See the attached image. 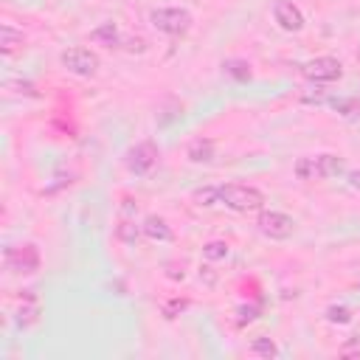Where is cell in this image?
<instances>
[{
    "mask_svg": "<svg viewBox=\"0 0 360 360\" xmlns=\"http://www.w3.org/2000/svg\"><path fill=\"white\" fill-rule=\"evenodd\" d=\"M298 180H329L346 172V163L340 155L335 152H321V155H309V158H298L292 166Z\"/></svg>",
    "mask_w": 360,
    "mask_h": 360,
    "instance_id": "obj_1",
    "label": "cell"
},
{
    "mask_svg": "<svg viewBox=\"0 0 360 360\" xmlns=\"http://www.w3.org/2000/svg\"><path fill=\"white\" fill-rule=\"evenodd\" d=\"M219 191V202L236 214H250V211H262L264 208V194L256 186L248 183H225L217 186Z\"/></svg>",
    "mask_w": 360,
    "mask_h": 360,
    "instance_id": "obj_2",
    "label": "cell"
},
{
    "mask_svg": "<svg viewBox=\"0 0 360 360\" xmlns=\"http://www.w3.org/2000/svg\"><path fill=\"white\" fill-rule=\"evenodd\" d=\"M149 22L166 34V37H186L191 31V11L188 8H180V6H163V8H152L149 14Z\"/></svg>",
    "mask_w": 360,
    "mask_h": 360,
    "instance_id": "obj_3",
    "label": "cell"
},
{
    "mask_svg": "<svg viewBox=\"0 0 360 360\" xmlns=\"http://www.w3.org/2000/svg\"><path fill=\"white\" fill-rule=\"evenodd\" d=\"M59 62H62V68H65L68 73L82 76V79L96 76V73H98V65H101L98 53H96V51H90V48H82V45L65 48V51L59 53Z\"/></svg>",
    "mask_w": 360,
    "mask_h": 360,
    "instance_id": "obj_4",
    "label": "cell"
},
{
    "mask_svg": "<svg viewBox=\"0 0 360 360\" xmlns=\"http://www.w3.org/2000/svg\"><path fill=\"white\" fill-rule=\"evenodd\" d=\"M3 262H6V270L14 273V276H34L39 270V264H42V256H39L37 245L25 242V245L6 248Z\"/></svg>",
    "mask_w": 360,
    "mask_h": 360,
    "instance_id": "obj_5",
    "label": "cell"
},
{
    "mask_svg": "<svg viewBox=\"0 0 360 360\" xmlns=\"http://www.w3.org/2000/svg\"><path fill=\"white\" fill-rule=\"evenodd\" d=\"M301 76L315 82V84H323V82H338L343 76V65L335 59V56H315L309 62L301 65Z\"/></svg>",
    "mask_w": 360,
    "mask_h": 360,
    "instance_id": "obj_6",
    "label": "cell"
},
{
    "mask_svg": "<svg viewBox=\"0 0 360 360\" xmlns=\"http://www.w3.org/2000/svg\"><path fill=\"white\" fill-rule=\"evenodd\" d=\"M158 158H160V152H158L155 141H138L135 146H129L124 163L132 174H149L158 166Z\"/></svg>",
    "mask_w": 360,
    "mask_h": 360,
    "instance_id": "obj_7",
    "label": "cell"
},
{
    "mask_svg": "<svg viewBox=\"0 0 360 360\" xmlns=\"http://www.w3.org/2000/svg\"><path fill=\"white\" fill-rule=\"evenodd\" d=\"M256 225L267 239H290L295 231V219L284 211H262Z\"/></svg>",
    "mask_w": 360,
    "mask_h": 360,
    "instance_id": "obj_8",
    "label": "cell"
},
{
    "mask_svg": "<svg viewBox=\"0 0 360 360\" xmlns=\"http://www.w3.org/2000/svg\"><path fill=\"white\" fill-rule=\"evenodd\" d=\"M273 20L278 22L281 31H290V34L304 28V11L292 0H276L273 3Z\"/></svg>",
    "mask_w": 360,
    "mask_h": 360,
    "instance_id": "obj_9",
    "label": "cell"
},
{
    "mask_svg": "<svg viewBox=\"0 0 360 360\" xmlns=\"http://www.w3.org/2000/svg\"><path fill=\"white\" fill-rule=\"evenodd\" d=\"M141 231H143V236H146V239H152V242H172V239H174V233H172L169 222H166L163 217H158V214H149V217L143 219Z\"/></svg>",
    "mask_w": 360,
    "mask_h": 360,
    "instance_id": "obj_10",
    "label": "cell"
},
{
    "mask_svg": "<svg viewBox=\"0 0 360 360\" xmlns=\"http://www.w3.org/2000/svg\"><path fill=\"white\" fill-rule=\"evenodd\" d=\"M22 45H25L22 31H17L11 22H3V28H0V51H3V56H14L17 51H22Z\"/></svg>",
    "mask_w": 360,
    "mask_h": 360,
    "instance_id": "obj_11",
    "label": "cell"
},
{
    "mask_svg": "<svg viewBox=\"0 0 360 360\" xmlns=\"http://www.w3.org/2000/svg\"><path fill=\"white\" fill-rule=\"evenodd\" d=\"M186 158L191 163H211L214 160V141L211 138H194L186 149Z\"/></svg>",
    "mask_w": 360,
    "mask_h": 360,
    "instance_id": "obj_12",
    "label": "cell"
},
{
    "mask_svg": "<svg viewBox=\"0 0 360 360\" xmlns=\"http://www.w3.org/2000/svg\"><path fill=\"white\" fill-rule=\"evenodd\" d=\"M90 39L104 45V48H118L121 45V34H118V25L115 22H101L90 31Z\"/></svg>",
    "mask_w": 360,
    "mask_h": 360,
    "instance_id": "obj_13",
    "label": "cell"
},
{
    "mask_svg": "<svg viewBox=\"0 0 360 360\" xmlns=\"http://www.w3.org/2000/svg\"><path fill=\"white\" fill-rule=\"evenodd\" d=\"M248 349H250V354H256V357H264V360H273V357H278V346H276V340H273V338H253Z\"/></svg>",
    "mask_w": 360,
    "mask_h": 360,
    "instance_id": "obj_14",
    "label": "cell"
},
{
    "mask_svg": "<svg viewBox=\"0 0 360 360\" xmlns=\"http://www.w3.org/2000/svg\"><path fill=\"white\" fill-rule=\"evenodd\" d=\"M222 70L231 79H236V82H248L250 79V62H245V59H225L222 62Z\"/></svg>",
    "mask_w": 360,
    "mask_h": 360,
    "instance_id": "obj_15",
    "label": "cell"
},
{
    "mask_svg": "<svg viewBox=\"0 0 360 360\" xmlns=\"http://www.w3.org/2000/svg\"><path fill=\"white\" fill-rule=\"evenodd\" d=\"M332 107L343 115V118H360V98H354V96H340V98H335L332 101Z\"/></svg>",
    "mask_w": 360,
    "mask_h": 360,
    "instance_id": "obj_16",
    "label": "cell"
},
{
    "mask_svg": "<svg viewBox=\"0 0 360 360\" xmlns=\"http://www.w3.org/2000/svg\"><path fill=\"white\" fill-rule=\"evenodd\" d=\"M228 253H231V245L222 242V239H211V242L202 245V256L208 262H222V259H228Z\"/></svg>",
    "mask_w": 360,
    "mask_h": 360,
    "instance_id": "obj_17",
    "label": "cell"
},
{
    "mask_svg": "<svg viewBox=\"0 0 360 360\" xmlns=\"http://www.w3.org/2000/svg\"><path fill=\"white\" fill-rule=\"evenodd\" d=\"M191 200L197 205H202V208H211V205L219 202V191H217V186H202V188H194Z\"/></svg>",
    "mask_w": 360,
    "mask_h": 360,
    "instance_id": "obj_18",
    "label": "cell"
},
{
    "mask_svg": "<svg viewBox=\"0 0 360 360\" xmlns=\"http://www.w3.org/2000/svg\"><path fill=\"white\" fill-rule=\"evenodd\" d=\"M141 233H143V231H141V228H138L135 222H129V219L118 222V228H115V236H118L121 242H127V245H135Z\"/></svg>",
    "mask_w": 360,
    "mask_h": 360,
    "instance_id": "obj_19",
    "label": "cell"
},
{
    "mask_svg": "<svg viewBox=\"0 0 360 360\" xmlns=\"http://www.w3.org/2000/svg\"><path fill=\"white\" fill-rule=\"evenodd\" d=\"M326 321L335 323V326H346V323H352V309L343 307V304H332L326 309Z\"/></svg>",
    "mask_w": 360,
    "mask_h": 360,
    "instance_id": "obj_20",
    "label": "cell"
},
{
    "mask_svg": "<svg viewBox=\"0 0 360 360\" xmlns=\"http://www.w3.org/2000/svg\"><path fill=\"white\" fill-rule=\"evenodd\" d=\"M186 307H188V298H172V301L163 304V315H166V318H177Z\"/></svg>",
    "mask_w": 360,
    "mask_h": 360,
    "instance_id": "obj_21",
    "label": "cell"
},
{
    "mask_svg": "<svg viewBox=\"0 0 360 360\" xmlns=\"http://www.w3.org/2000/svg\"><path fill=\"white\" fill-rule=\"evenodd\" d=\"M340 354H343V357H360V338H354L352 343L340 346Z\"/></svg>",
    "mask_w": 360,
    "mask_h": 360,
    "instance_id": "obj_22",
    "label": "cell"
},
{
    "mask_svg": "<svg viewBox=\"0 0 360 360\" xmlns=\"http://www.w3.org/2000/svg\"><path fill=\"white\" fill-rule=\"evenodd\" d=\"M127 51H129V53H132V51L143 53V51H146V39H141V37H132V39H127Z\"/></svg>",
    "mask_w": 360,
    "mask_h": 360,
    "instance_id": "obj_23",
    "label": "cell"
},
{
    "mask_svg": "<svg viewBox=\"0 0 360 360\" xmlns=\"http://www.w3.org/2000/svg\"><path fill=\"white\" fill-rule=\"evenodd\" d=\"M346 180H349V186H352V188H357V191H360V169L349 172V174H346Z\"/></svg>",
    "mask_w": 360,
    "mask_h": 360,
    "instance_id": "obj_24",
    "label": "cell"
},
{
    "mask_svg": "<svg viewBox=\"0 0 360 360\" xmlns=\"http://www.w3.org/2000/svg\"><path fill=\"white\" fill-rule=\"evenodd\" d=\"M166 276H169V278H180V281L186 278V273H183V267L177 270V264H169V273H166Z\"/></svg>",
    "mask_w": 360,
    "mask_h": 360,
    "instance_id": "obj_25",
    "label": "cell"
}]
</instances>
